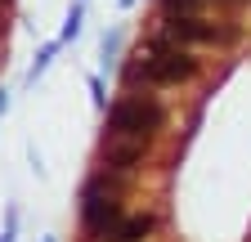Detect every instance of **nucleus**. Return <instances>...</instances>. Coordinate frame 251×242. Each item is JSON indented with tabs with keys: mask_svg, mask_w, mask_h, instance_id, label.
I'll list each match as a JSON object with an SVG mask.
<instances>
[{
	"mask_svg": "<svg viewBox=\"0 0 251 242\" xmlns=\"http://www.w3.org/2000/svg\"><path fill=\"white\" fill-rule=\"evenodd\" d=\"M99 157H103V170H112V175H130V170L144 166L148 144H144V139H126V135H108V139L99 144Z\"/></svg>",
	"mask_w": 251,
	"mask_h": 242,
	"instance_id": "obj_4",
	"label": "nucleus"
},
{
	"mask_svg": "<svg viewBox=\"0 0 251 242\" xmlns=\"http://www.w3.org/2000/svg\"><path fill=\"white\" fill-rule=\"evenodd\" d=\"M166 36H171V41H206V45L229 41V32H215V27H206V23H202V18H193V14L171 18V23H166Z\"/></svg>",
	"mask_w": 251,
	"mask_h": 242,
	"instance_id": "obj_5",
	"label": "nucleus"
},
{
	"mask_svg": "<svg viewBox=\"0 0 251 242\" xmlns=\"http://www.w3.org/2000/svg\"><path fill=\"white\" fill-rule=\"evenodd\" d=\"M76 32H81V9H72V14H68V23H63V41H72Z\"/></svg>",
	"mask_w": 251,
	"mask_h": 242,
	"instance_id": "obj_8",
	"label": "nucleus"
},
{
	"mask_svg": "<svg viewBox=\"0 0 251 242\" xmlns=\"http://www.w3.org/2000/svg\"><path fill=\"white\" fill-rule=\"evenodd\" d=\"M193 76H198V58L179 41H171V36L152 41L148 54H144V63L126 68V85H139V81H148V85H179V81H193Z\"/></svg>",
	"mask_w": 251,
	"mask_h": 242,
	"instance_id": "obj_1",
	"label": "nucleus"
},
{
	"mask_svg": "<svg viewBox=\"0 0 251 242\" xmlns=\"http://www.w3.org/2000/svg\"><path fill=\"white\" fill-rule=\"evenodd\" d=\"M81 224L94 242H108L112 229L121 224V193L117 184H108V175H94L85 193H81Z\"/></svg>",
	"mask_w": 251,
	"mask_h": 242,
	"instance_id": "obj_3",
	"label": "nucleus"
},
{
	"mask_svg": "<svg viewBox=\"0 0 251 242\" xmlns=\"http://www.w3.org/2000/svg\"><path fill=\"white\" fill-rule=\"evenodd\" d=\"M198 5H202V0H162L166 18H179V14H198Z\"/></svg>",
	"mask_w": 251,
	"mask_h": 242,
	"instance_id": "obj_7",
	"label": "nucleus"
},
{
	"mask_svg": "<svg viewBox=\"0 0 251 242\" xmlns=\"http://www.w3.org/2000/svg\"><path fill=\"white\" fill-rule=\"evenodd\" d=\"M157 233V216H148V211H139V216H121V224L112 229L108 242H144Z\"/></svg>",
	"mask_w": 251,
	"mask_h": 242,
	"instance_id": "obj_6",
	"label": "nucleus"
},
{
	"mask_svg": "<svg viewBox=\"0 0 251 242\" xmlns=\"http://www.w3.org/2000/svg\"><path fill=\"white\" fill-rule=\"evenodd\" d=\"M220 5H242V0H220Z\"/></svg>",
	"mask_w": 251,
	"mask_h": 242,
	"instance_id": "obj_9",
	"label": "nucleus"
},
{
	"mask_svg": "<svg viewBox=\"0 0 251 242\" xmlns=\"http://www.w3.org/2000/svg\"><path fill=\"white\" fill-rule=\"evenodd\" d=\"M162 126H166V112L148 95H121L108 108V135H126V139H144L148 144Z\"/></svg>",
	"mask_w": 251,
	"mask_h": 242,
	"instance_id": "obj_2",
	"label": "nucleus"
}]
</instances>
